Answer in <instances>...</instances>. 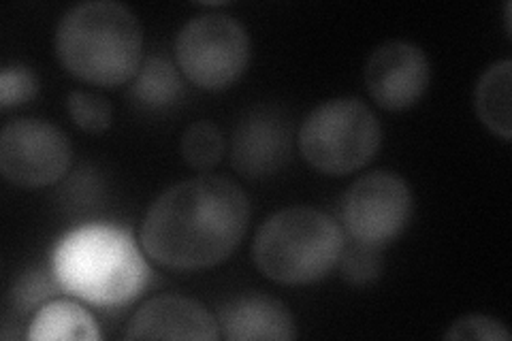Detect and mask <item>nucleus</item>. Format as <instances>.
<instances>
[{"label": "nucleus", "mask_w": 512, "mask_h": 341, "mask_svg": "<svg viewBox=\"0 0 512 341\" xmlns=\"http://www.w3.org/2000/svg\"><path fill=\"white\" fill-rule=\"evenodd\" d=\"M248 224L246 192L229 177L199 175L158 194L143 216L139 243L158 265L199 271L227 261Z\"/></svg>", "instance_id": "1"}, {"label": "nucleus", "mask_w": 512, "mask_h": 341, "mask_svg": "<svg viewBox=\"0 0 512 341\" xmlns=\"http://www.w3.org/2000/svg\"><path fill=\"white\" fill-rule=\"evenodd\" d=\"M52 273L69 297L118 307L143 295L150 267L131 233L111 224H86L52 250Z\"/></svg>", "instance_id": "2"}, {"label": "nucleus", "mask_w": 512, "mask_h": 341, "mask_svg": "<svg viewBox=\"0 0 512 341\" xmlns=\"http://www.w3.org/2000/svg\"><path fill=\"white\" fill-rule=\"evenodd\" d=\"M64 71L86 84L116 88L133 81L143 62L137 15L116 0H86L62 15L54 37Z\"/></svg>", "instance_id": "3"}, {"label": "nucleus", "mask_w": 512, "mask_h": 341, "mask_svg": "<svg viewBox=\"0 0 512 341\" xmlns=\"http://www.w3.org/2000/svg\"><path fill=\"white\" fill-rule=\"evenodd\" d=\"M346 248L342 226L308 205L271 214L252 241L254 265L267 280L284 286L320 282L340 265Z\"/></svg>", "instance_id": "4"}, {"label": "nucleus", "mask_w": 512, "mask_h": 341, "mask_svg": "<svg viewBox=\"0 0 512 341\" xmlns=\"http://www.w3.org/2000/svg\"><path fill=\"white\" fill-rule=\"evenodd\" d=\"M382 126L357 96H340L314 107L301 122L297 145L310 167L325 175H350L370 165L380 150Z\"/></svg>", "instance_id": "5"}, {"label": "nucleus", "mask_w": 512, "mask_h": 341, "mask_svg": "<svg viewBox=\"0 0 512 341\" xmlns=\"http://www.w3.org/2000/svg\"><path fill=\"white\" fill-rule=\"evenodd\" d=\"M173 50L190 84L218 92L233 86L248 69L250 35L227 13H201L180 28Z\"/></svg>", "instance_id": "6"}, {"label": "nucleus", "mask_w": 512, "mask_h": 341, "mask_svg": "<svg viewBox=\"0 0 512 341\" xmlns=\"http://www.w3.org/2000/svg\"><path fill=\"white\" fill-rule=\"evenodd\" d=\"M412 188L393 171L361 175L342 197V231L361 246L382 250L406 231L412 218Z\"/></svg>", "instance_id": "7"}, {"label": "nucleus", "mask_w": 512, "mask_h": 341, "mask_svg": "<svg viewBox=\"0 0 512 341\" xmlns=\"http://www.w3.org/2000/svg\"><path fill=\"white\" fill-rule=\"evenodd\" d=\"M71 160V141L52 122L18 118L0 131V173L13 186H52L67 175Z\"/></svg>", "instance_id": "8"}, {"label": "nucleus", "mask_w": 512, "mask_h": 341, "mask_svg": "<svg viewBox=\"0 0 512 341\" xmlns=\"http://www.w3.org/2000/svg\"><path fill=\"white\" fill-rule=\"evenodd\" d=\"M429 58L410 41L378 45L365 64V88L387 111H404L423 99L429 88Z\"/></svg>", "instance_id": "9"}, {"label": "nucleus", "mask_w": 512, "mask_h": 341, "mask_svg": "<svg viewBox=\"0 0 512 341\" xmlns=\"http://www.w3.org/2000/svg\"><path fill=\"white\" fill-rule=\"evenodd\" d=\"M291 152L293 124L280 109L263 105L239 120L231 141V160L250 180L278 173Z\"/></svg>", "instance_id": "10"}, {"label": "nucleus", "mask_w": 512, "mask_h": 341, "mask_svg": "<svg viewBox=\"0 0 512 341\" xmlns=\"http://www.w3.org/2000/svg\"><path fill=\"white\" fill-rule=\"evenodd\" d=\"M126 339H182L218 341V318L182 295H158L141 305L126 324Z\"/></svg>", "instance_id": "11"}, {"label": "nucleus", "mask_w": 512, "mask_h": 341, "mask_svg": "<svg viewBox=\"0 0 512 341\" xmlns=\"http://www.w3.org/2000/svg\"><path fill=\"white\" fill-rule=\"evenodd\" d=\"M220 335L227 341H291L297 324L286 305L263 292H246L218 310Z\"/></svg>", "instance_id": "12"}, {"label": "nucleus", "mask_w": 512, "mask_h": 341, "mask_svg": "<svg viewBox=\"0 0 512 341\" xmlns=\"http://www.w3.org/2000/svg\"><path fill=\"white\" fill-rule=\"evenodd\" d=\"M26 337L30 341H99L101 331L82 303L52 299L32 316Z\"/></svg>", "instance_id": "13"}, {"label": "nucleus", "mask_w": 512, "mask_h": 341, "mask_svg": "<svg viewBox=\"0 0 512 341\" xmlns=\"http://www.w3.org/2000/svg\"><path fill=\"white\" fill-rule=\"evenodd\" d=\"M510 86L512 62L500 60L487 67L480 75L474 90V109L478 120L489 131L504 141L512 139V113H510Z\"/></svg>", "instance_id": "14"}, {"label": "nucleus", "mask_w": 512, "mask_h": 341, "mask_svg": "<svg viewBox=\"0 0 512 341\" xmlns=\"http://www.w3.org/2000/svg\"><path fill=\"white\" fill-rule=\"evenodd\" d=\"M182 77L163 56H150L141 67L128 90L131 99L148 109H165L182 96Z\"/></svg>", "instance_id": "15"}, {"label": "nucleus", "mask_w": 512, "mask_h": 341, "mask_svg": "<svg viewBox=\"0 0 512 341\" xmlns=\"http://www.w3.org/2000/svg\"><path fill=\"white\" fill-rule=\"evenodd\" d=\"M180 148L184 160L192 169L210 171L222 160L224 137L214 122L199 120L186 128Z\"/></svg>", "instance_id": "16"}, {"label": "nucleus", "mask_w": 512, "mask_h": 341, "mask_svg": "<svg viewBox=\"0 0 512 341\" xmlns=\"http://www.w3.org/2000/svg\"><path fill=\"white\" fill-rule=\"evenodd\" d=\"M67 111L77 128L92 135L105 133L114 120V109H111L109 101L84 90H73L67 96Z\"/></svg>", "instance_id": "17"}, {"label": "nucleus", "mask_w": 512, "mask_h": 341, "mask_svg": "<svg viewBox=\"0 0 512 341\" xmlns=\"http://www.w3.org/2000/svg\"><path fill=\"white\" fill-rule=\"evenodd\" d=\"M39 92V77L24 64H11L0 73V109L9 111L35 99Z\"/></svg>", "instance_id": "18"}, {"label": "nucleus", "mask_w": 512, "mask_h": 341, "mask_svg": "<svg viewBox=\"0 0 512 341\" xmlns=\"http://www.w3.org/2000/svg\"><path fill=\"white\" fill-rule=\"evenodd\" d=\"M340 265H342V275L350 284H357V286L370 284L382 271L380 250L361 246V243H355V241H352V246L346 243Z\"/></svg>", "instance_id": "19"}, {"label": "nucleus", "mask_w": 512, "mask_h": 341, "mask_svg": "<svg viewBox=\"0 0 512 341\" xmlns=\"http://www.w3.org/2000/svg\"><path fill=\"white\" fill-rule=\"evenodd\" d=\"M444 337L451 341H510V333L504 324L483 314H468L455 320Z\"/></svg>", "instance_id": "20"}, {"label": "nucleus", "mask_w": 512, "mask_h": 341, "mask_svg": "<svg viewBox=\"0 0 512 341\" xmlns=\"http://www.w3.org/2000/svg\"><path fill=\"white\" fill-rule=\"evenodd\" d=\"M50 284L43 278L41 273H30L20 282V286L15 288V301L20 303V310H28L32 303H39L41 299H45L50 295Z\"/></svg>", "instance_id": "21"}, {"label": "nucleus", "mask_w": 512, "mask_h": 341, "mask_svg": "<svg viewBox=\"0 0 512 341\" xmlns=\"http://www.w3.org/2000/svg\"><path fill=\"white\" fill-rule=\"evenodd\" d=\"M510 7H512L510 3H506V7H504V11H506V13H504V22H506V32H510Z\"/></svg>", "instance_id": "22"}]
</instances>
